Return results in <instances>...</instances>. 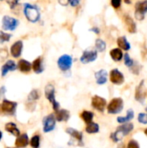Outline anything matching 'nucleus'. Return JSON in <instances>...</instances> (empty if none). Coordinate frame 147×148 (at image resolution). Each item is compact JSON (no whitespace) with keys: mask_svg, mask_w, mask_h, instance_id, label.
<instances>
[{"mask_svg":"<svg viewBox=\"0 0 147 148\" xmlns=\"http://www.w3.org/2000/svg\"><path fill=\"white\" fill-rule=\"evenodd\" d=\"M133 117H134V112H133V110L129 109V110L127 111V114H126V117H118V118H117V121H118L119 123L125 124V123L130 121L131 120H133Z\"/></svg>","mask_w":147,"mask_h":148,"instance_id":"obj_26","label":"nucleus"},{"mask_svg":"<svg viewBox=\"0 0 147 148\" xmlns=\"http://www.w3.org/2000/svg\"><path fill=\"white\" fill-rule=\"evenodd\" d=\"M5 130L9 133H10L11 134L15 135V136H19L20 135V132L17 128V127L16 126V124L14 123H7L5 125Z\"/></svg>","mask_w":147,"mask_h":148,"instance_id":"obj_25","label":"nucleus"},{"mask_svg":"<svg viewBox=\"0 0 147 148\" xmlns=\"http://www.w3.org/2000/svg\"><path fill=\"white\" fill-rule=\"evenodd\" d=\"M92 106L94 109H96L100 112H103L107 107V101H106V99H104L99 95H94L92 98Z\"/></svg>","mask_w":147,"mask_h":148,"instance_id":"obj_13","label":"nucleus"},{"mask_svg":"<svg viewBox=\"0 0 147 148\" xmlns=\"http://www.w3.org/2000/svg\"><path fill=\"white\" fill-rule=\"evenodd\" d=\"M124 21H125L126 29L130 33L133 34V33L137 32V25H136V23L134 22V20L133 19V17H131L129 15H125Z\"/></svg>","mask_w":147,"mask_h":148,"instance_id":"obj_16","label":"nucleus"},{"mask_svg":"<svg viewBox=\"0 0 147 148\" xmlns=\"http://www.w3.org/2000/svg\"><path fill=\"white\" fill-rule=\"evenodd\" d=\"M55 116L54 114H49L48 116H46L43 121V131L44 133H49L51 131H53L55 129Z\"/></svg>","mask_w":147,"mask_h":148,"instance_id":"obj_11","label":"nucleus"},{"mask_svg":"<svg viewBox=\"0 0 147 148\" xmlns=\"http://www.w3.org/2000/svg\"><path fill=\"white\" fill-rule=\"evenodd\" d=\"M45 96L52 103L54 110L55 111L59 110L60 104L55 101V87L52 84H48L45 87Z\"/></svg>","mask_w":147,"mask_h":148,"instance_id":"obj_5","label":"nucleus"},{"mask_svg":"<svg viewBox=\"0 0 147 148\" xmlns=\"http://www.w3.org/2000/svg\"><path fill=\"white\" fill-rule=\"evenodd\" d=\"M81 0H69V4L72 7H76L80 4Z\"/></svg>","mask_w":147,"mask_h":148,"instance_id":"obj_37","label":"nucleus"},{"mask_svg":"<svg viewBox=\"0 0 147 148\" xmlns=\"http://www.w3.org/2000/svg\"><path fill=\"white\" fill-rule=\"evenodd\" d=\"M138 121L141 124H147V114L146 113H140L138 116Z\"/></svg>","mask_w":147,"mask_h":148,"instance_id":"obj_34","label":"nucleus"},{"mask_svg":"<svg viewBox=\"0 0 147 148\" xmlns=\"http://www.w3.org/2000/svg\"><path fill=\"white\" fill-rule=\"evenodd\" d=\"M66 132H67V134H68L75 140L77 141L78 146H82V145H83V143H82V142H83V140H82L83 135H82V134H81V132H79V131H77V130H75V129H74V128H72V127L67 128Z\"/></svg>","mask_w":147,"mask_h":148,"instance_id":"obj_15","label":"nucleus"},{"mask_svg":"<svg viewBox=\"0 0 147 148\" xmlns=\"http://www.w3.org/2000/svg\"><path fill=\"white\" fill-rule=\"evenodd\" d=\"M96 82L99 85H103L107 82V72L105 69H101L97 71L94 75Z\"/></svg>","mask_w":147,"mask_h":148,"instance_id":"obj_18","label":"nucleus"},{"mask_svg":"<svg viewBox=\"0 0 147 148\" xmlns=\"http://www.w3.org/2000/svg\"><path fill=\"white\" fill-rule=\"evenodd\" d=\"M124 1H125V3H127V4H130V3H132V0H124Z\"/></svg>","mask_w":147,"mask_h":148,"instance_id":"obj_40","label":"nucleus"},{"mask_svg":"<svg viewBox=\"0 0 147 148\" xmlns=\"http://www.w3.org/2000/svg\"><path fill=\"white\" fill-rule=\"evenodd\" d=\"M23 13L30 23H36L40 19V11L38 8L30 3L24 4Z\"/></svg>","mask_w":147,"mask_h":148,"instance_id":"obj_2","label":"nucleus"},{"mask_svg":"<svg viewBox=\"0 0 147 148\" xmlns=\"http://www.w3.org/2000/svg\"><path fill=\"white\" fill-rule=\"evenodd\" d=\"M124 102L121 98H113L107 105V112L110 114H117L123 110Z\"/></svg>","mask_w":147,"mask_h":148,"instance_id":"obj_3","label":"nucleus"},{"mask_svg":"<svg viewBox=\"0 0 147 148\" xmlns=\"http://www.w3.org/2000/svg\"><path fill=\"white\" fill-rule=\"evenodd\" d=\"M127 148H140V147H139V143L136 140H132L129 141V143L127 145Z\"/></svg>","mask_w":147,"mask_h":148,"instance_id":"obj_35","label":"nucleus"},{"mask_svg":"<svg viewBox=\"0 0 147 148\" xmlns=\"http://www.w3.org/2000/svg\"><path fill=\"white\" fill-rule=\"evenodd\" d=\"M81 119L87 123H91L93 121V119H94V113L90 112V111H83L81 114Z\"/></svg>","mask_w":147,"mask_h":148,"instance_id":"obj_28","label":"nucleus"},{"mask_svg":"<svg viewBox=\"0 0 147 148\" xmlns=\"http://www.w3.org/2000/svg\"><path fill=\"white\" fill-rule=\"evenodd\" d=\"M111 4L114 9H119L121 6V0H111Z\"/></svg>","mask_w":147,"mask_h":148,"instance_id":"obj_36","label":"nucleus"},{"mask_svg":"<svg viewBox=\"0 0 147 148\" xmlns=\"http://www.w3.org/2000/svg\"><path fill=\"white\" fill-rule=\"evenodd\" d=\"M110 56L113 61L120 62L124 57V55H123L122 50L120 48H115V49H113L112 50H110Z\"/></svg>","mask_w":147,"mask_h":148,"instance_id":"obj_24","label":"nucleus"},{"mask_svg":"<svg viewBox=\"0 0 147 148\" xmlns=\"http://www.w3.org/2000/svg\"><path fill=\"white\" fill-rule=\"evenodd\" d=\"M133 130V125L132 123H125L122 126L119 127L118 129L111 134V138L114 142L120 141L125 136L130 134Z\"/></svg>","mask_w":147,"mask_h":148,"instance_id":"obj_1","label":"nucleus"},{"mask_svg":"<svg viewBox=\"0 0 147 148\" xmlns=\"http://www.w3.org/2000/svg\"><path fill=\"white\" fill-rule=\"evenodd\" d=\"M16 103L8 100H3L2 104L0 105V112L9 115H14L16 113Z\"/></svg>","mask_w":147,"mask_h":148,"instance_id":"obj_7","label":"nucleus"},{"mask_svg":"<svg viewBox=\"0 0 147 148\" xmlns=\"http://www.w3.org/2000/svg\"><path fill=\"white\" fill-rule=\"evenodd\" d=\"M30 146L33 148H39V147H40V137L38 135H35L31 138Z\"/></svg>","mask_w":147,"mask_h":148,"instance_id":"obj_31","label":"nucleus"},{"mask_svg":"<svg viewBox=\"0 0 147 148\" xmlns=\"http://www.w3.org/2000/svg\"><path fill=\"white\" fill-rule=\"evenodd\" d=\"M100 131V127L97 123L91 122L88 123L86 127V132L88 134H96Z\"/></svg>","mask_w":147,"mask_h":148,"instance_id":"obj_27","label":"nucleus"},{"mask_svg":"<svg viewBox=\"0 0 147 148\" xmlns=\"http://www.w3.org/2000/svg\"><path fill=\"white\" fill-rule=\"evenodd\" d=\"M1 139H2V133L0 132V140H1Z\"/></svg>","mask_w":147,"mask_h":148,"instance_id":"obj_42","label":"nucleus"},{"mask_svg":"<svg viewBox=\"0 0 147 148\" xmlns=\"http://www.w3.org/2000/svg\"><path fill=\"white\" fill-rule=\"evenodd\" d=\"M32 69L36 74H41L43 72L44 68L42 65V57H37L34 62H32Z\"/></svg>","mask_w":147,"mask_h":148,"instance_id":"obj_21","label":"nucleus"},{"mask_svg":"<svg viewBox=\"0 0 147 148\" xmlns=\"http://www.w3.org/2000/svg\"><path fill=\"white\" fill-rule=\"evenodd\" d=\"M17 68L18 69L21 71V72H23V73H28L32 69V64L24 60V59H21L19 62H18V64H17Z\"/></svg>","mask_w":147,"mask_h":148,"instance_id":"obj_20","label":"nucleus"},{"mask_svg":"<svg viewBox=\"0 0 147 148\" xmlns=\"http://www.w3.org/2000/svg\"><path fill=\"white\" fill-rule=\"evenodd\" d=\"M147 13V0H142L137 2L135 4V18L139 21H142L145 18V16Z\"/></svg>","mask_w":147,"mask_h":148,"instance_id":"obj_4","label":"nucleus"},{"mask_svg":"<svg viewBox=\"0 0 147 148\" xmlns=\"http://www.w3.org/2000/svg\"><path fill=\"white\" fill-rule=\"evenodd\" d=\"M124 62H125V65L127 66L128 68H132L134 65L133 60L131 58V56L127 53L126 55H124Z\"/></svg>","mask_w":147,"mask_h":148,"instance_id":"obj_32","label":"nucleus"},{"mask_svg":"<svg viewBox=\"0 0 147 148\" xmlns=\"http://www.w3.org/2000/svg\"><path fill=\"white\" fill-rule=\"evenodd\" d=\"M110 81L115 85H121L125 82L124 75L117 69H113L110 71Z\"/></svg>","mask_w":147,"mask_h":148,"instance_id":"obj_10","label":"nucleus"},{"mask_svg":"<svg viewBox=\"0 0 147 148\" xmlns=\"http://www.w3.org/2000/svg\"><path fill=\"white\" fill-rule=\"evenodd\" d=\"M89 30L92 31V32H94L95 34H100V32H101V30H100V29H99L98 27H93V28L90 29Z\"/></svg>","mask_w":147,"mask_h":148,"instance_id":"obj_39","label":"nucleus"},{"mask_svg":"<svg viewBox=\"0 0 147 148\" xmlns=\"http://www.w3.org/2000/svg\"><path fill=\"white\" fill-rule=\"evenodd\" d=\"M29 144V138L26 134H21L17 136V139L16 140V147L17 148L26 147Z\"/></svg>","mask_w":147,"mask_h":148,"instance_id":"obj_22","label":"nucleus"},{"mask_svg":"<svg viewBox=\"0 0 147 148\" xmlns=\"http://www.w3.org/2000/svg\"><path fill=\"white\" fill-rule=\"evenodd\" d=\"M19 25V21L14 17L4 16L2 21V26L4 30H15L16 28Z\"/></svg>","mask_w":147,"mask_h":148,"instance_id":"obj_8","label":"nucleus"},{"mask_svg":"<svg viewBox=\"0 0 147 148\" xmlns=\"http://www.w3.org/2000/svg\"><path fill=\"white\" fill-rule=\"evenodd\" d=\"M73 64V58L69 55H62L57 61V65L62 71H68L71 69Z\"/></svg>","mask_w":147,"mask_h":148,"instance_id":"obj_6","label":"nucleus"},{"mask_svg":"<svg viewBox=\"0 0 147 148\" xmlns=\"http://www.w3.org/2000/svg\"><path fill=\"white\" fill-rule=\"evenodd\" d=\"M23 42L22 41H16L15 42L11 47H10V54L13 57L15 58H17L21 56L22 54V51H23Z\"/></svg>","mask_w":147,"mask_h":148,"instance_id":"obj_14","label":"nucleus"},{"mask_svg":"<svg viewBox=\"0 0 147 148\" xmlns=\"http://www.w3.org/2000/svg\"><path fill=\"white\" fill-rule=\"evenodd\" d=\"M70 117V113L66 109H59L56 111L55 119L57 121H68Z\"/></svg>","mask_w":147,"mask_h":148,"instance_id":"obj_19","label":"nucleus"},{"mask_svg":"<svg viewBox=\"0 0 147 148\" xmlns=\"http://www.w3.org/2000/svg\"><path fill=\"white\" fill-rule=\"evenodd\" d=\"M117 44L120 49H123L126 51H128L131 49V44L126 36H120L117 39Z\"/></svg>","mask_w":147,"mask_h":148,"instance_id":"obj_23","label":"nucleus"},{"mask_svg":"<svg viewBox=\"0 0 147 148\" xmlns=\"http://www.w3.org/2000/svg\"><path fill=\"white\" fill-rule=\"evenodd\" d=\"M106 48L107 44L102 39L98 38L95 40V50H97V52H103L105 51Z\"/></svg>","mask_w":147,"mask_h":148,"instance_id":"obj_29","label":"nucleus"},{"mask_svg":"<svg viewBox=\"0 0 147 148\" xmlns=\"http://www.w3.org/2000/svg\"><path fill=\"white\" fill-rule=\"evenodd\" d=\"M58 2L62 6H67L68 4H69V0H58Z\"/></svg>","mask_w":147,"mask_h":148,"instance_id":"obj_38","label":"nucleus"},{"mask_svg":"<svg viewBox=\"0 0 147 148\" xmlns=\"http://www.w3.org/2000/svg\"><path fill=\"white\" fill-rule=\"evenodd\" d=\"M10 38H11V35H10V34L5 33V32H3V31H0V41H1L2 42H9Z\"/></svg>","mask_w":147,"mask_h":148,"instance_id":"obj_33","label":"nucleus"},{"mask_svg":"<svg viewBox=\"0 0 147 148\" xmlns=\"http://www.w3.org/2000/svg\"><path fill=\"white\" fill-rule=\"evenodd\" d=\"M97 57H98L97 50L87 49V50L83 51V53L80 58V61L83 64H88L92 62H94L97 59Z\"/></svg>","mask_w":147,"mask_h":148,"instance_id":"obj_9","label":"nucleus"},{"mask_svg":"<svg viewBox=\"0 0 147 148\" xmlns=\"http://www.w3.org/2000/svg\"><path fill=\"white\" fill-rule=\"evenodd\" d=\"M16 67H17V65L15 63L14 61L10 60V61L6 62L2 66V69H1L2 76H5V75H7V73L10 72V71H14V70H16Z\"/></svg>","mask_w":147,"mask_h":148,"instance_id":"obj_17","label":"nucleus"},{"mask_svg":"<svg viewBox=\"0 0 147 148\" xmlns=\"http://www.w3.org/2000/svg\"><path fill=\"white\" fill-rule=\"evenodd\" d=\"M146 97V88L145 85V81L142 80L136 88L135 99H136V101H138L141 103H144Z\"/></svg>","mask_w":147,"mask_h":148,"instance_id":"obj_12","label":"nucleus"},{"mask_svg":"<svg viewBox=\"0 0 147 148\" xmlns=\"http://www.w3.org/2000/svg\"><path fill=\"white\" fill-rule=\"evenodd\" d=\"M144 133H145V134H146V135H147V128L145 130V131H144Z\"/></svg>","mask_w":147,"mask_h":148,"instance_id":"obj_41","label":"nucleus"},{"mask_svg":"<svg viewBox=\"0 0 147 148\" xmlns=\"http://www.w3.org/2000/svg\"><path fill=\"white\" fill-rule=\"evenodd\" d=\"M39 97H40V95H39L38 91H37L36 89H34V90H32V91L29 93V96H28V101H29V102H32V101H35L38 100Z\"/></svg>","mask_w":147,"mask_h":148,"instance_id":"obj_30","label":"nucleus"},{"mask_svg":"<svg viewBox=\"0 0 147 148\" xmlns=\"http://www.w3.org/2000/svg\"><path fill=\"white\" fill-rule=\"evenodd\" d=\"M120 148H122V147H120Z\"/></svg>","mask_w":147,"mask_h":148,"instance_id":"obj_43","label":"nucleus"}]
</instances>
